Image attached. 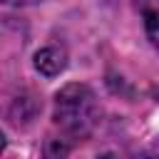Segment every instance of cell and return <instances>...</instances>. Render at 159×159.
<instances>
[{
  "label": "cell",
  "mask_w": 159,
  "mask_h": 159,
  "mask_svg": "<svg viewBox=\"0 0 159 159\" xmlns=\"http://www.w3.org/2000/svg\"><path fill=\"white\" fill-rule=\"evenodd\" d=\"M99 102L92 87L82 82H70L55 94V127L57 137L67 139L70 144L87 139L99 124Z\"/></svg>",
  "instance_id": "1"
},
{
  "label": "cell",
  "mask_w": 159,
  "mask_h": 159,
  "mask_svg": "<svg viewBox=\"0 0 159 159\" xmlns=\"http://www.w3.org/2000/svg\"><path fill=\"white\" fill-rule=\"evenodd\" d=\"M67 65V55L60 47H42L40 52H35V67L37 72H42L45 77H55L65 70Z\"/></svg>",
  "instance_id": "2"
},
{
  "label": "cell",
  "mask_w": 159,
  "mask_h": 159,
  "mask_svg": "<svg viewBox=\"0 0 159 159\" xmlns=\"http://www.w3.org/2000/svg\"><path fill=\"white\" fill-rule=\"evenodd\" d=\"M137 10L142 15L147 37L159 50V0H137Z\"/></svg>",
  "instance_id": "3"
},
{
  "label": "cell",
  "mask_w": 159,
  "mask_h": 159,
  "mask_svg": "<svg viewBox=\"0 0 159 159\" xmlns=\"http://www.w3.org/2000/svg\"><path fill=\"white\" fill-rule=\"evenodd\" d=\"M70 149H72V144L67 139H62L57 134L47 137V142H45V159H67Z\"/></svg>",
  "instance_id": "4"
},
{
  "label": "cell",
  "mask_w": 159,
  "mask_h": 159,
  "mask_svg": "<svg viewBox=\"0 0 159 159\" xmlns=\"http://www.w3.org/2000/svg\"><path fill=\"white\" fill-rule=\"evenodd\" d=\"M137 159H159V147H154V149H147L144 154H139Z\"/></svg>",
  "instance_id": "5"
}]
</instances>
